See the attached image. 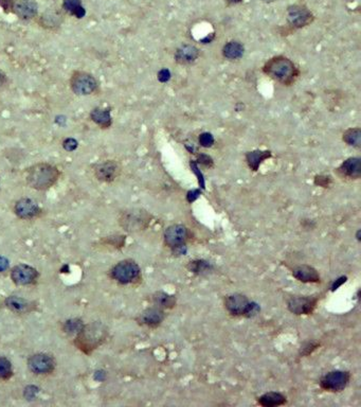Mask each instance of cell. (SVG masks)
<instances>
[{
	"label": "cell",
	"mask_w": 361,
	"mask_h": 407,
	"mask_svg": "<svg viewBox=\"0 0 361 407\" xmlns=\"http://www.w3.org/2000/svg\"><path fill=\"white\" fill-rule=\"evenodd\" d=\"M60 171L55 165L48 162L33 164L26 171V182L31 188L47 190L58 182Z\"/></svg>",
	"instance_id": "cell-1"
},
{
	"label": "cell",
	"mask_w": 361,
	"mask_h": 407,
	"mask_svg": "<svg viewBox=\"0 0 361 407\" xmlns=\"http://www.w3.org/2000/svg\"><path fill=\"white\" fill-rule=\"evenodd\" d=\"M198 58V50L194 46L185 45L176 52V60L181 64H189Z\"/></svg>",
	"instance_id": "cell-22"
},
{
	"label": "cell",
	"mask_w": 361,
	"mask_h": 407,
	"mask_svg": "<svg viewBox=\"0 0 361 407\" xmlns=\"http://www.w3.org/2000/svg\"><path fill=\"white\" fill-rule=\"evenodd\" d=\"M228 1H230V2H232V3H238V2L241 1V0H228Z\"/></svg>",
	"instance_id": "cell-37"
},
{
	"label": "cell",
	"mask_w": 361,
	"mask_h": 407,
	"mask_svg": "<svg viewBox=\"0 0 361 407\" xmlns=\"http://www.w3.org/2000/svg\"><path fill=\"white\" fill-rule=\"evenodd\" d=\"M120 222L128 231H140L149 226L150 217L143 210H130L124 213Z\"/></svg>",
	"instance_id": "cell-8"
},
{
	"label": "cell",
	"mask_w": 361,
	"mask_h": 407,
	"mask_svg": "<svg viewBox=\"0 0 361 407\" xmlns=\"http://www.w3.org/2000/svg\"><path fill=\"white\" fill-rule=\"evenodd\" d=\"M13 10L20 18L30 19L37 14V4L33 0H17Z\"/></svg>",
	"instance_id": "cell-16"
},
{
	"label": "cell",
	"mask_w": 361,
	"mask_h": 407,
	"mask_svg": "<svg viewBox=\"0 0 361 407\" xmlns=\"http://www.w3.org/2000/svg\"><path fill=\"white\" fill-rule=\"evenodd\" d=\"M199 142L203 147L209 148L214 143V138L209 133H204V134H201L199 137Z\"/></svg>",
	"instance_id": "cell-32"
},
{
	"label": "cell",
	"mask_w": 361,
	"mask_h": 407,
	"mask_svg": "<svg viewBox=\"0 0 361 407\" xmlns=\"http://www.w3.org/2000/svg\"><path fill=\"white\" fill-rule=\"evenodd\" d=\"M37 272L33 267L20 264L12 270V279L16 284H30L36 279Z\"/></svg>",
	"instance_id": "cell-13"
},
{
	"label": "cell",
	"mask_w": 361,
	"mask_h": 407,
	"mask_svg": "<svg viewBox=\"0 0 361 407\" xmlns=\"http://www.w3.org/2000/svg\"><path fill=\"white\" fill-rule=\"evenodd\" d=\"M351 375L349 371L334 370L324 375L320 380L321 388L330 392H341L350 383Z\"/></svg>",
	"instance_id": "cell-5"
},
{
	"label": "cell",
	"mask_w": 361,
	"mask_h": 407,
	"mask_svg": "<svg viewBox=\"0 0 361 407\" xmlns=\"http://www.w3.org/2000/svg\"><path fill=\"white\" fill-rule=\"evenodd\" d=\"M293 276L302 283H319L321 277L315 267L307 264L298 265L293 270Z\"/></svg>",
	"instance_id": "cell-12"
},
{
	"label": "cell",
	"mask_w": 361,
	"mask_h": 407,
	"mask_svg": "<svg viewBox=\"0 0 361 407\" xmlns=\"http://www.w3.org/2000/svg\"><path fill=\"white\" fill-rule=\"evenodd\" d=\"M78 146H79L78 141L73 139V138H67V139H65L64 142H62V147H64V149L68 152L74 151L76 148H78Z\"/></svg>",
	"instance_id": "cell-33"
},
{
	"label": "cell",
	"mask_w": 361,
	"mask_h": 407,
	"mask_svg": "<svg viewBox=\"0 0 361 407\" xmlns=\"http://www.w3.org/2000/svg\"><path fill=\"white\" fill-rule=\"evenodd\" d=\"M264 71L269 77L283 83V84H290L296 77L295 64L290 60L282 57L270 60L264 67Z\"/></svg>",
	"instance_id": "cell-2"
},
{
	"label": "cell",
	"mask_w": 361,
	"mask_h": 407,
	"mask_svg": "<svg viewBox=\"0 0 361 407\" xmlns=\"http://www.w3.org/2000/svg\"><path fill=\"white\" fill-rule=\"evenodd\" d=\"M316 296H293L287 300V309L295 315H310L318 305Z\"/></svg>",
	"instance_id": "cell-7"
},
{
	"label": "cell",
	"mask_w": 361,
	"mask_h": 407,
	"mask_svg": "<svg viewBox=\"0 0 361 407\" xmlns=\"http://www.w3.org/2000/svg\"><path fill=\"white\" fill-rule=\"evenodd\" d=\"M268 157H270V152L254 151L247 154V161L249 163V167L256 171L259 169V165L261 164V162L263 160H265Z\"/></svg>",
	"instance_id": "cell-24"
},
{
	"label": "cell",
	"mask_w": 361,
	"mask_h": 407,
	"mask_svg": "<svg viewBox=\"0 0 361 407\" xmlns=\"http://www.w3.org/2000/svg\"><path fill=\"white\" fill-rule=\"evenodd\" d=\"M287 403L286 397L280 394V392L270 391L267 394H264L263 396L258 398V404L263 407H275L282 406Z\"/></svg>",
	"instance_id": "cell-18"
},
{
	"label": "cell",
	"mask_w": 361,
	"mask_h": 407,
	"mask_svg": "<svg viewBox=\"0 0 361 407\" xmlns=\"http://www.w3.org/2000/svg\"><path fill=\"white\" fill-rule=\"evenodd\" d=\"M120 174V167L115 160H106L98 163L94 167V175L101 182L110 183Z\"/></svg>",
	"instance_id": "cell-10"
},
{
	"label": "cell",
	"mask_w": 361,
	"mask_h": 407,
	"mask_svg": "<svg viewBox=\"0 0 361 407\" xmlns=\"http://www.w3.org/2000/svg\"><path fill=\"white\" fill-rule=\"evenodd\" d=\"M5 305L15 312H23L28 308L27 300L19 297H15V296H12V297H9L6 299Z\"/></svg>",
	"instance_id": "cell-26"
},
{
	"label": "cell",
	"mask_w": 361,
	"mask_h": 407,
	"mask_svg": "<svg viewBox=\"0 0 361 407\" xmlns=\"http://www.w3.org/2000/svg\"><path fill=\"white\" fill-rule=\"evenodd\" d=\"M69 84L72 92L78 95H90L96 93L99 88V83L92 74L81 70H75L71 74Z\"/></svg>",
	"instance_id": "cell-3"
},
{
	"label": "cell",
	"mask_w": 361,
	"mask_h": 407,
	"mask_svg": "<svg viewBox=\"0 0 361 407\" xmlns=\"http://www.w3.org/2000/svg\"><path fill=\"white\" fill-rule=\"evenodd\" d=\"M319 347V344L318 343H314V342H309L304 344L303 346L301 347V351H300V355L303 356H308L309 354H311L314 351Z\"/></svg>",
	"instance_id": "cell-31"
},
{
	"label": "cell",
	"mask_w": 361,
	"mask_h": 407,
	"mask_svg": "<svg viewBox=\"0 0 361 407\" xmlns=\"http://www.w3.org/2000/svg\"><path fill=\"white\" fill-rule=\"evenodd\" d=\"M340 173H342L344 176L357 179L361 175V163L359 158H350V159L345 160L341 167L339 168Z\"/></svg>",
	"instance_id": "cell-19"
},
{
	"label": "cell",
	"mask_w": 361,
	"mask_h": 407,
	"mask_svg": "<svg viewBox=\"0 0 361 407\" xmlns=\"http://www.w3.org/2000/svg\"><path fill=\"white\" fill-rule=\"evenodd\" d=\"M187 267L190 268V271L196 274H200L209 268V263H207L206 261L203 260H196V261H191Z\"/></svg>",
	"instance_id": "cell-28"
},
{
	"label": "cell",
	"mask_w": 361,
	"mask_h": 407,
	"mask_svg": "<svg viewBox=\"0 0 361 407\" xmlns=\"http://www.w3.org/2000/svg\"><path fill=\"white\" fill-rule=\"evenodd\" d=\"M53 361L50 356L46 354L33 355L29 360L30 369L35 374H48L53 369Z\"/></svg>",
	"instance_id": "cell-15"
},
{
	"label": "cell",
	"mask_w": 361,
	"mask_h": 407,
	"mask_svg": "<svg viewBox=\"0 0 361 407\" xmlns=\"http://www.w3.org/2000/svg\"><path fill=\"white\" fill-rule=\"evenodd\" d=\"M11 363L4 357H0V378H8L11 376Z\"/></svg>",
	"instance_id": "cell-29"
},
{
	"label": "cell",
	"mask_w": 361,
	"mask_h": 407,
	"mask_svg": "<svg viewBox=\"0 0 361 407\" xmlns=\"http://www.w3.org/2000/svg\"><path fill=\"white\" fill-rule=\"evenodd\" d=\"M164 244L171 248L181 247L189 239V230L181 224L172 225L164 231Z\"/></svg>",
	"instance_id": "cell-9"
},
{
	"label": "cell",
	"mask_w": 361,
	"mask_h": 407,
	"mask_svg": "<svg viewBox=\"0 0 361 407\" xmlns=\"http://www.w3.org/2000/svg\"><path fill=\"white\" fill-rule=\"evenodd\" d=\"M112 276L115 280L123 284L131 283L140 276V267L135 261L124 260L118 263L113 270Z\"/></svg>",
	"instance_id": "cell-6"
},
{
	"label": "cell",
	"mask_w": 361,
	"mask_h": 407,
	"mask_svg": "<svg viewBox=\"0 0 361 407\" xmlns=\"http://www.w3.org/2000/svg\"><path fill=\"white\" fill-rule=\"evenodd\" d=\"M165 319L164 310L159 309L157 307L149 308L138 316L137 320L139 323L150 328H157L161 325Z\"/></svg>",
	"instance_id": "cell-11"
},
{
	"label": "cell",
	"mask_w": 361,
	"mask_h": 407,
	"mask_svg": "<svg viewBox=\"0 0 361 407\" xmlns=\"http://www.w3.org/2000/svg\"><path fill=\"white\" fill-rule=\"evenodd\" d=\"M170 77H171L170 71L166 70V69H163V70H161L158 74V79L160 80L161 82H166L170 79Z\"/></svg>",
	"instance_id": "cell-34"
},
{
	"label": "cell",
	"mask_w": 361,
	"mask_h": 407,
	"mask_svg": "<svg viewBox=\"0 0 361 407\" xmlns=\"http://www.w3.org/2000/svg\"><path fill=\"white\" fill-rule=\"evenodd\" d=\"M64 9L68 11L72 15H74L76 18H82L85 16V9L82 6L81 0H64Z\"/></svg>",
	"instance_id": "cell-25"
},
{
	"label": "cell",
	"mask_w": 361,
	"mask_h": 407,
	"mask_svg": "<svg viewBox=\"0 0 361 407\" xmlns=\"http://www.w3.org/2000/svg\"><path fill=\"white\" fill-rule=\"evenodd\" d=\"M343 140L349 143L350 146H354V147H360V143H361V132L359 128H353V129H349L348 132H346L343 135Z\"/></svg>",
	"instance_id": "cell-27"
},
{
	"label": "cell",
	"mask_w": 361,
	"mask_h": 407,
	"mask_svg": "<svg viewBox=\"0 0 361 407\" xmlns=\"http://www.w3.org/2000/svg\"><path fill=\"white\" fill-rule=\"evenodd\" d=\"M225 309L229 314L232 316H248L250 317L255 313L254 309L256 308L255 303L250 302L247 296L235 293L226 296L225 301Z\"/></svg>",
	"instance_id": "cell-4"
},
{
	"label": "cell",
	"mask_w": 361,
	"mask_h": 407,
	"mask_svg": "<svg viewBox=\"0 0 361 407\" xmlns=\"http://www.w3.org/2000/svg\"><path fill=\"white\" fill-rule=\"evenodd\" d=\"M90 119H91L96 125H99L101 128H108L112 125V115H110L109 109L103 108H93L90 113Z\"/></svg>",
	"instance_id": "cell-21"
},
{
	"label": "cell",
	"mask_w": 361,
	"mask_h": 407,
	"mask_svg": "<svg viewBox=\"0 0 361 407\" xmlns=\"http://www.w3.org/2000/svg\"><path fill=\"white\" fill-rule=\"evenodd\" d=\"M82 329H83V323L81 320H78V319L69 320L66 322V325H65V330L69 333L80 332Z\"/></svg>",
	"instance_id": "cell-30"
},
{
	"label": "cell",
	"mask_w": 361,
	"mask_h": 407,
	"mask_svg": "<svg viewBox=\"0 0 361 407\" xmlns=\"http://www.w3.org/2000/svg\"><path fill=\"white\" fill-rule=\"evenodd\" d=\"M4 82H5V75L0 72V85H2Z\"/></svg>",
	"instance_id": "cell-36"
},
{
	"label": "cell",
	"mask_w": 361,
	"mask_h": 407,
	"mask_svg": "<svg viewBox=\"0 0 361 407\" xmlns=\"http://www.w3.org/2000/svg\"><path fill=\"white\" fill-rule=\"evenodd\" d=\"M223 53L225 58L230 59V60H238L242 57L244 54V47L241 45L238 41H230L228 43L225 47Z\"/></svg>",
	"instance_id": "cell-23"
},
{
	"label": "cell",
	"mask_w": 361,
	"mask_h": 407,
	"mask_svg": "<svg viewBox=\"0 0 361 407\" xmlns=\"http://www.w3.org/2000/svg\"><path fill=\"white\" fill-rule=\"evenodd\" d=\"M151 301L154 303V307L162 310H171L176 306L177 299L175 296L160 291L152 294Z\"/></svg>",
	"instance_id": "cell-20"
},
{
	"label": "cell",
	"mask_w": 361,
	"mask_h": 407,
	"mask_svg": "<svg viewBox=\"0 0 361 407\" xmlns=\"http://www.w3.org/2000/svg\"><path fill=\"white\" fill-rule=\"evenodd\" d=\"M311 14L299 5L291 6L288 10V19L289 22L296 27H303L310 22Z\"/></svg>",
	"instance_id": "cell-17"
},
{
	"label": "cell",
	"mask_w": 361,
	"mask_h": 407,
	"mask_svg": "<svg viewBox=\"0 0 361 407\" xmlns=\"http://www.w3.org/2000/svg\"><path fill=\"white\" fill-rule=\"evenodd\" d=\"M9 266V261L4 257H0V272L5 271Z\"/></svg>",
	"instance_id": "cell-35"
},
{
	"label": "cell",
	"mask_w": 361,
	"mask_h": 407,
	"mask_svg": "<svg viewBox=\"0 0 361 407\" xmlns=\"http://www.w3.org/2000/svg\"><path fill=\"white\" fill-rule=\"evenodd\" d=\"M40 209L38 205L30 198H22L15 204L16 215L22 219H31L37 216Z\"/></svg>",
	"instance_id": "cell-14"
}]
</instances>
